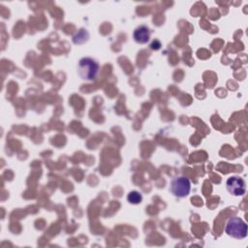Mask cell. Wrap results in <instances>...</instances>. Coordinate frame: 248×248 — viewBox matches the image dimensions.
I'll use <instances>...</instances> for the list:
<instances>
[{
	"mask_svg": "<svg viewBox=\"0 0 248 248\" xmlns=\"http://www.w3.org/2000/svg\"><path fill=\"white\" fill-rule=\"evenodd\" d=\"M99 73V63L91 57H83L78 65V74L79 78L86 81H92Z\"/></svg>",
	"mask_w": 248,
	"mask_h": 248,
	"instance_id": "6da1fadb",
	"label": "cell"
},
{
	"mask_svg": "<svg viewBox=\"0 0 248 248\" xmlns=\"http://www.w3.org/2000/svg\"><path fill=\"white\" fill-rule=\"evenodd\" d=\"M225 232L231 237L242 239L247 236L248 229L246 223L239 217H231L226 224Z\"/></svg>",
	"mask_w": 248,
	"mask_h": 248,
	"instance_id": "7a4b0ae2",
	"label": "cell"
},
{
	"mask_svg": "<svg viewBox=\"0 0 248 248\" xmlns=\"http://www.w3.org/2000/svg\"><path fill=\"white\" fill-rule=\"evenodd\" d=\"M170 191L177 198L187 197L191 191V182L185 176H177L171 179Z\"/></svg>",
	"mask_w": 248,
	"mask_h": 248,
	"instance_id": "3957f363",
	"label": "cell"
},
{
	"mask_svg": "<svg viewBox=\"0 0 248 248\" xmlns=\"http://www.w3.org/2000/svg\"><path fill=\"white\" fill-rule=\"evenodd\" d=\"M226 187L229 193L233 196H242L246 191L245 181L237 175L229 177L226 181Z\"/></svg>",
	"mask_w": 248,
	"mask_h": 248,
	"instance_id": "277c9868",
	"label": "cell"
},
{
	"mask_svg": "<svg viewBox=\"0 0 248 248\" xmlns=\"http://www.w3.org/2000/svg\"><path fill=\"white\" fill-rule=\"evenodd\" d=\"M133 37L138 44H146L150 39V30L145 25H140L134 30Z\"/></svg>",
	"mask_w": 248,
	"mask_h": 248,
	"instance_id": "5b68a950",
	"label": "cell"
},
{
	"mask_svg": "<svg viewBox=\"0 0 248 248\" xmlns=\"http://www.w3.org/2000/svg\"><path fill=\"white\" fill-rule=\"evenodd\" d=\"M127 201L133 204H139L142 201V196L138 191H131L127 196Z\"/></svg>",
	"mask_w": 248,
	"mask_h": 248,
	"instance_id": "8992f818",
	"label": "cell"
}]
</instances>
